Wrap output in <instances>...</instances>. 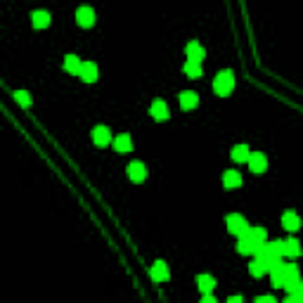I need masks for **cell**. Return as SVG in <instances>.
Here are the masks:
<instances>
[{"mask_svg":"<svg viewBox=\"0 0 303 303\" xmlns=\"http://www.w3.org/2000/svg\"><path fill=\"white\" fill-rule=\"evenodd\" d=\"M213 90H216V95H220V97H227V95L234 90V74L232 71H220L216 76V81H213Z\"/></svg>","mask_w":303,"mask_h":303,"instance_id":"1","label":"cell"},{"mask_svg":"<svg viewBox=\"0 0 303 303\" xmlns=\"http://www.w3.org/2000/svg\"><path fill=\"white\" fill-rule=\"evenodd\" d=\"M225 225H227V232H232L239 237V234L249 227V223H247V218L239 216V213H230V216L225 218Z\"/></svg>","mask_w":303,"mask_h":303,"instance_id":"2","label":"cell"},{"mask_svg":"<svg viewBox=\"0 0 303 303\" xmlns=\"http://www.w3.org/2000/svg\"><path fill=\"white\" fill-rule=\"evenodd\" d=\"M76 24H78V26H83V29H90V26H95V10L88 8V5L78 8L76 10Z\"/></svg>","mask_w":303,"mask_h":303,"instance_id":"3","label":"cell"},{"mask_svg":"<svg viewBox=\"0 0 303 303\" xmlns=\"http://www.w3.org/2000/svg\"><path fill=\"white\" fill-rule=\"evenodd\" d=\"M93 142L97 147H107L109 142H111V131H109L107 126H95L93 128Z\"/></svg>","mask_w":303,"mask_h":303,"instance_id":"4","label":"cell"},{"mask_svg":"<svg viewBox=\"0 0 303 303\" xmlns=\"http://www.w3.org/2000/svg\"><path fill=\"white\" fill-rule=\"evenodd\" d=\"M149 277L154 282H166L171 277V272H168V265L163 263V261H156L152 268H149Z\"/></svg>","mask_w":303,"mask_h":303,"instance_id":"5","label":"cell"},{"mask_svg":"<svg viewBox=\"0 0 303 303\" xmlns=\"http://www.w3.org/2000/svg\"><path fill=\"white\" fill-rule=\"evenodd\" d=\"M128 178L133 183H142V180L147 178V168H145V163L142 161H131L128 163Z\"/></svg>","mask_w":303,"mask_h":303,"instance_id":"6","label":"cell"},{"mask_svg":"<svg viewBox=\"0 0 303 303\" xmlns=\"http://www.w3.org/2000/svg\"><path fill=\"white\" fill-rule=\"evenodd\" d=\"M78 76H81V81H86V83H95V81H97V67H95V62H81Z\"/></svg>","mask_w":303,"mask_h":303,"instance_id":"7","label":"cell"},{"mask_svg":"<svg viewBox=\"0 0 303 303\" xmlns=\"http://www.w3.org/2000/svg\"><path fill=\"white\" fill-rule=\"evenodd\" d=\"M149 114H152V118H154V121H166V118L171 116V114H168V107H166V102H163V100L152 102Z\"/></svg>","mask_w":303,"mask_h":303,"instance_id":"8","label":"cell"},{"mask_svg":"<svg viewBox=\"0 0 303 303\" xmlns=\"http://www.w3.org/2000/svg\"><path fill=\"white\" fill-rule=\"evenodd\" d=\"M249 168L254 173H263L265 168H268V159H265V154H261V152H254V154H249Z\"/></svg>","mask_w":303,"mask_h":303,"instance_id":"9","label":"cell"},{"mask_svg":"<svg viewBox=\"0 0 303 303\" xmlns=\"http://www.w3.org/2000/svg\"><path fill=\"white\" fill-rule=\"evenodd\" d=\"M31 24H33V29H47L50 26V12H45V10L31 12Z\"/></svg>","mask_w":303,"mask_h":303,"instance_id":"10","label":"cell"},{"mask_svg":"<svg viewBox=\"0 0 303 303\" xmlns=\"http://www.w3.org/2000/svg\"><path fill=\"white\" fill-rule=\"evenodd\" d=\"M114 149H116L118 154H128V152L133 149V140H131V135H126V133L116 135V138H114Z\"/></svg>","mask_w":303,"mask_h":303,"instance_id":"11","label":"cell"},{"mask_svg":"<svg viewBox=\"0 0 303 303\" xmlns=\"http://www.w3.org/2000/svg\"><path fill=\"white\" fill-rule=\"evenodd\" d=\"M185 54H187V59L190 62H199L202 64V59H204V47L199 45V43H187V47H185Z\"/></svg>","mask_w":303,"mask_h":303,"instance_id":"12","label":"cell"},{"mask_svg":"<svg viewBox=\"0 0 303 303\" xmlns=\"http://www.w3.org/2000/svg\"><path fill=\"white\" fill-rule=\"evenodd\" d=\"M199 104V95L192 93V90H185V93H180V107L190 111V109H195Z\"/></svg>","mask_w":303,"mask_h":303,"instance_id":"13","label":"cell"},{"mask_svg":"<svg viewBox=\"0 0 303 303\" xmlns=\"http://www.w3.org/2000/svg\"><path fill=\"white\" fill-rule=\"evenodd\" d=\"M244 234H247V237H249V239L254 241L256 247H261V244L268 239V234H265V227H247V230H244Z\"/></svg>","mask_w":303,"mask_h":303,"instance_id":"14","label":"cell"},{"mask_svg":"<svg viewBox=\"0 0 303 303\" xmlns=\"http://www.w3.org/2000/svg\"><path fill=\"white\" fill-rule=\"evenodd\" d=\"M239 185H241V175L237 171L223 173V187H225V190H237Z\"/></svg>","mask_w":303,"mask_h":303,"instance_id":"15","label":"cell"},{"mask_svg":"<svg viewBox=\"0 0 303 303\" xmlns=\"http://www.w3.org/2000/svg\"><path fill=\"white\" fill-rule=\"evenodd\" d=\"M256 249H258L256 244H254V241H251L247 234L241 232V234H239V241H237V251L247 256V254H256Z\"/></svg>","mask_w":303,"mask_h":303,"instance_id":"16","label":"cell"},{"mask_svg":"<svg viewBox=\"0 0 303 303\" xmlns=\"http://www.w3.org/2000/svg\"><path fill=\"white\" fill-rule=\"evenodd\" d=\"M301 254V247H298V241L291 237V239H287V241H282V256H291V258H296Z\"/></svg>","mask_w":303,"mask_h":303,"instance_id":"17","label":"cell"},{"mask_svg":"<svg viewBox=\"0 0 303 303\" xmlns=\"http://www.w3.org/2000/svg\"><path fill=\"white\" fill-rule=\"evenodd\" d=\"M282 227L289 230V232H296V230H298V216H296L294 211H289V213L282 216Z\"/></svg>","mask_w":303,"mask_h":303,"instance_id":"18","label":"cell"},{"mask_svg":"<svg viewBox=\"0 0 303 303\" xmlns=\"http://www.w3.org/2000/svg\"><path fill=\"white\" fill-rule=\"evenodd\" d=\"M197 284H199V289H202L204 294H209V291H213V287H216V277H213V275H199V277H197Z\"/></svg>","mask_w":303,"mask_h":303,"instance_id":"19","label":"cell"},{"mask_svg":"<svg viewBox=\"0 0 303 303\" xmlns=\"http://www.w3.org/2000/svg\"><path fill=\"white\" fill-rule=\"evenodd\" d=\"M78 69H81V59H78L76 54H67V57H64V71L78 76Z\"/></svg>","mask_w":303,"mask_h":303,"instance_id":"20","label":"cell"},{"mask_svg":"<svg viewBox=\"0 0 303 303\" xmlns=\"http://www.w3.org/2000/svg\"><path fill=\"white\" fill-rule=\"evenodd\" d=\"M249 147L247 145H234L232 147V161H237V163H244L247 159H249Z\"/></svg>","mask_w":303,"mask_h":303,"instance_id":"21","label":"cell"},{"mask_svg":"<svg viewBox=\"0 0 303 303\" xmlns=\"http://www.w3.org/2000/svg\"><path fill=\"white\" fill-rule=\"evenodd\" d=\"M183 71H185V76H190V78H199V76H202V64H199V62H190V59H187L185 67H183Z\"/></svg>","mask_w":303,"mask_h":303,"instance_id":"22","label":"cell"},{"mask_svg":"<svg viewBox=\"0 0 303 303\" xmlns=\"http://www.w3.org/2000/svg\"><path fill=\"white\" fill-rule=\"evenodd\" d=\"M249 272L254 275V277H263V275H265V265L261 263L258 258H254V261L249 263Z\"/></svg>","mask_w":303,"mask_h":303,"instance_id":"23","label":"cell"},{"mask_svg":"<svg viewBox=\"0 0 303 303\" xmlns=\"http://www.w3.org/2000/svg\"><path fill=\"white\" fill-rule=\"evenodd\" d=\"M15 97H17V102H19L22 107H31V97H29V93H26V90H17Z\"/></svg>","mask_w":303,"mask_h":303,"instance_id":"24","label":"cell"},{"mask_svg":"<svg viewBox=\"0 0 303 303\" xmlns=\"http://www.w3.org/2000/svg\"><path fill=\"white\" fill-rule=\"evenodd\" d=\"M301 298H303V291H301V287H298V289H291V294H289L287 301L289 303H296V301H301Z\"/></svg>","mask_w":303,"mask_h":303,"instance_id":"25","label":"cell"},{"mask_svg":"<svg viewBox=\"0 0 303 303\" xmlns=\"http://www.w3.org/2000/svg\"><path fill=\"white\" fill-rule=\"evenodd\" d=\"M202 301H204V303H216V298H213V296H211V291H209V294H204Z\"/></svg>","mask_w":303,"mask_h":303,"instance_id":"26","label":"cell"}]
</instances>
